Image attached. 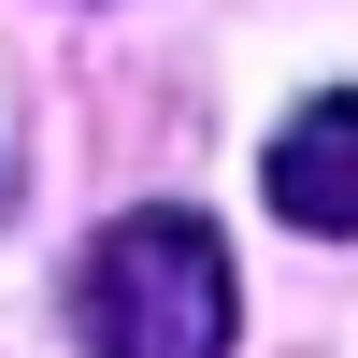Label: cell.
Masks as SVG:
<instances>
[{
  "instance_id": "2",
  "label": "cell",
  "mask_w": 358,
  "mask_h": 358,
  "mask_svg": "<svg viewBox=\"0 0 358 358\" xmlns=\"http://www.w3.org/2000/svg\"><path fill=\"white\" fill-rule=\"evenodd\" d=\"M258 187H273V215H287V229L358 244V86H315V101L258 143Z\"/></svg>"
},
{
  "instance_id": "1",
  "label": "cell",
  "mask_w": 358,
  "mask_h": 358,
  "mask_svg": "<svg viewBox=\"0 0 358 358\" xmlns=\"http://www.w3.org/2000/svg\"><path fill=\"white\" fill-rule=\"evenodd\" d=\"M229 330H244V287H229L215 215H187V201H143L72 258V344L86 358H229Z\"/></svg>"
}]
</instances>
